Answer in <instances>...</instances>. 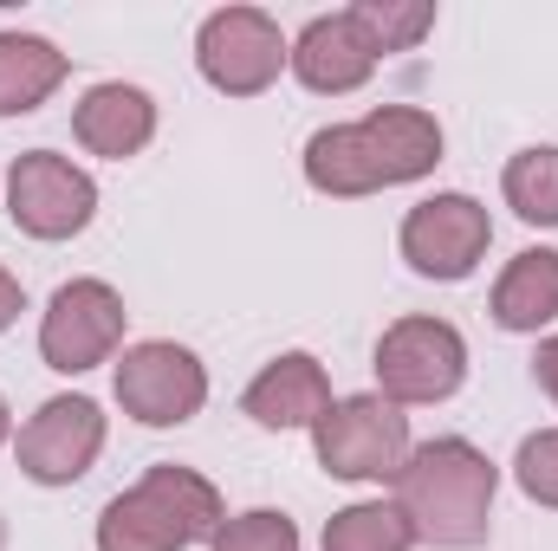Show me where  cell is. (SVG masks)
Returning a JSON list of instances; mask_svg holds the SVG:
<instances>
[{
    "label": "cell",
    "mask_w": 558,
    "mask_h": 551,
    "mask_svg": "<svg viewBox=\"0 0 558 551\" xmlns=\"http://www.w3.org/2000/svg\"><path fill=\"white\" fill-rule=\"evenodd\" d=\"M72 137L85 143L92 156L124 162V156H137L143 143L156 137V98L143 85H124V78L92 85L78 98V111H72Z\"/></svg>",
    "instance_id": "4fadbf2b"
},
{
    "label": "cell",
    "mask_w": 558,
    "mask_h": 551,
    "mask_svg": "<svg viewBox=\"0 0 558 551\" xmlns=\"http://www.w3.org/2000/svg\"><path fill=\"white\" fill-rule=\"evenodd\" d=\"M533 377H539V390L558 403V338H546V344L533 351Z\"/></svg>",
    "instance_id": "7402d4cb"
},
{
    "label": "cell",
    "mask_w": 558,
    "mask_h": 551,
    "mask_svg": "<svg viewBox=\"0 0 558 551\" xmlns=\"http://www.w3.org/2000/svg\"><path fill=\"white\" fill-rule=\"evenodd\" d=\"M513 480H520L526 500L558 506V428H539V434L520 441V454H513Z\"/></svg>",
    "instance_id": "44dd1931"
},
{
    "label": "cell",
    "mask_w": 558,
    "mask_h": 551,
    "mask_svg": "<svg viewBox=\"0 0 558 551\" xmlns=\"http://www.w3.org/2000/svg\"><path fill=\"white\" fill-rule=\"evenodd\" d=\"M0 441H7V396H0Z\"/></svg>",
    "instance_id": "cb8c5ba5"
},
{
    "label": "cell",
    "mask_w": 558,
    "mask_h": 551,
    "mask_svg": "<svg viewBox=\"0 0 558 551\" xmlns=\"http://www.w3.org/2000/svg\"><path fill=\"white\" fill-rule=\"evenodd\" d=\"M215 551H299V526L274 506H254L215 532Z\"/></svg>",
    "instance_id": "ffe728a7"
},
{
    "label": "cell",
    "mask_w": 558,
    "mask_h": 551,
    "mask_svg": "<svg viewBox=\"0 0 558 551\" xmlns=\"http://www.w3.org/2000/svg\"><path fill=\"white\" fill-rule=\"evenodd\" d=\"M494 247V215L474 195H428L403 215V260L422 279H468Z\"/></svg>",
    "instance_id": "30bf717a"
},
{
    "label": "cell",
    "mask_w": 558,
    "mask_h": 551,
    "mask_svg": "<svg viewBox=\"0 0 558 551\" xmlns=\"http://www.w3.org/2000/svg\"><path fill=\"white\" fill-rule=\"evenodd\" d=\"M20 454V474L39 480V487H72L92 474V461L105 454V409L92 396H52L39 403L33 421L20 428L13 441Z\"/></svg>",
    "instance_id": "8fae6325"
},
{
    "label": "cell",
    "mask_w": 558,
    "mask_h": 551,
    "mask_svg": "<svg viewBox=\"0 0 558 551\" xmlns=\"http://www.w3.org/2000/svg\"><path fill=\"white\" fill-rule=\"evenodd\" d=\"M468 377V344L448 318H397L377 338V396L397 409L448 403Z\"/></svg>",
    "instance_id": "5b68a950"
},
{
    "label": "cell",
    "mask_w": 558,
    "mask_h": 551,
    "mask_svg": "<svg viewBox=\"0 0 558 551\" xmlns=\"http://www.w3.org/2000/svg\"><path fill=\"white\" fill-rule=\"evenodd\" d=\"M500 195L507 208L526 221V228H558V149L539 143V149H520L500 175Z\"/></svg>",
    "instance_id": "e0dca14e"
},
{
    "label": "cell",
    "mask_w": 558,
    "mask_h": 551,
    "mask_svg": "<svg viewBox=\"0 0 558 551\" xmlns=\"http://www.w3.org/2000/svg\"><path fill=\"white\" fill-rule=\"evenodd\" d=\"M292 72H299L305 91L344 98V91H364V85H371L377 46H371V33H364L351 13H318V20L292 39Z\"/></svg>",
    "instance_id": "7c38bea8"
},
{
    "label": "cell",
    "mask_w": 558,
    "mask_h": 551,
    "mask_svg": "<svg viewBox=\"0 0 558 551\" xmlns=\"http://www.w3.org/2000/svg\"><path fill=\"white\" fill-rule=\"evenodd\" d=\"M435 162H441V124L416 105H384L357 124H331L305 143V182L338 201L422 182Z\"/></svg>",
    "instance_id": "6da1fadb"
},
{
    "label": "cell",
    "mask_w": 558,
    "mask_h": 551,
    "mask_svg": "<svg viewBox=\"0 0 558 551\" xmlns=\"http://www.w3.org/2000/svg\"><path fill=\"white\" fill-rule=\"evenodd\" d=\"M20 311H26V292H20V279L0 267V331H7V325H13Z\"/></svg>",
    "instance_id": "603a6c76"
},
{
    "label": "cell",
    "mask_w": 558,
    "mask_h": 551,
    "mask_svg": "<svg viewBox=\"0 0 558 551\" xmlns=\"http://www.w3.org/2000/svg\"><path fill=\"white\" fill-rule=\"evenodd\" d=\"M118 403L143 428H182V421H195L202 403H208V370L175 338L131 344L124 364H118Z\"/></svg>",
    "instance_id": "9c48e42d"
},
{
    "label": "cell",
    "mask_w": 558,
    "mask_h": 551,
    "mask_svg": "<svg viewBox=\"0 0 558 551\" xmlns=\"http://www.w3.org/2000/svg\"><path fill=\"white\" fill-rule=\"evenodd\" d=\"M494 325L500 331H546L558 318V254L553 247H526L507 260V273L494 279Z\"/></svg>",
    "instance_id": "9a60e30c"
},
{
    "label": "cell",
    "mask_w": 558,
    "mask_h": 551,
    "mask_svg": "<svg viewBox=\"0 0 558 551\" xmlns=\"http://www.w3.org/2000/svg\"><path fill=\"white\" fill-rule=\"evenodd\" d=\"M325 551H416V532H410L403 506L357 500V506L331 513V526H325Z\"/></svg>",
    "instance_id": "ac0fdd59"
},
{
    "label": "cell",
    "mask_w": 558,
    "mask_h": 551,
    "mask_svg": "<svg viewBox=\"0 0 558 551\" xmlns=\"http://www.w3.org/2000/svg\"><path fill=\"white\" fill-rule=\"evenodd\" d=\"M228 526L221 493L208 474L156 461L137 487H124L105 513H98V551H189L215 546V532Z\"/></svg>",
    "instance_id": "3957f363"
},
{
    "label": "cell",
    "mask_w": 558,
    "mask_h": 551,
    "mask_svg": "<svg viewBox=\"0 0 558 551\" xmlns=\"http://www.w3.org/2000/svg\"><path fill=\"white\" fill-rule=\"evenodd\" d=\"M195 65H202V78L215 91L260 98L279 78V65H292V46H286L274 13H260V7H221L195 33Z\"/></svg>",
    "instance_id": "52a82bcc"
},
{
    "label": "cell",
    "mask_w": 558,
    "mask_h": 551,
    "mask_svg": "<svg viewBox=\"0 0 558 551\" xmlns=\"http://www.w3.org/2000/svg\"><path fill=\"white\" fill-rule=\"evenodd\" d=\"M312 448H318V467L331 480H397L403 461H410V415L397 403H384L377 390L344 396V403H331L318 415Z\"/></svg>",
    "instance_id": "277c9868"
},
{
    "label": "cell",
    "mask_w": 558,
    "mask_h": 551,
    "mask_svg": "<svg viewBox=\"0 0 558 551\" xmlns=\"http://www.w3.org/2000/svg\"><path fill=\"white\" fill-rule=\"evenodd\" d=\"M494 487H500V467L474 441L435 434V441L410 448V461L397 474V506H403L416 546L474 551L487 546V526H494Z\"/></svg>",
    "instance_id": "7a4b0ae2"
},
{
    "label": "cell",
    "mask_w": 558,
    "mask_h": 551,
    "mask_svg": "<svg viewBox=\"0 0 558 551\" xmlns=\"http://www.w3.org/2000/svg\"><path fill=\"white\" fill-rule=\"evenodd\" d=\"M241 409L254 415L260 428H318V415L331 409L325 364L305 357V351H286V357H274V364L247 383Z\"/></svg>",
    "instance_id": "5bb4252c"
},
{
    "label": "cell",
    "mask_w": 558,
    "mask_h": 551,
    "mask_svg": "<svg viewBox=\"0 0 558 551\" xmlns=\"http://www.w3.org/2000/svg\"><path fill=\"white\" fill-rule=\"evenodd\" d=\"M351 20L371 33V46H377V59H384V52L422 46V33L435 26V7H428V0H357Z\"/></svg>",
    "instance_id": "d6986e66"
},
{
    "label": "cell",
    "mask_w": 558,
    "mask_h": 551,
    "mask_svg": "<svg viewBox=\"0 0 558 551\" xmlns=\"http://www.w3.org/2000/svg\"><path fill=\"white\" fill-rule=\"evenodd\" d=\"M7 215L33 241H72L98 215V182L59 149H26L7 169Z\"/></svg>",
    "instance_id": "8992f818"
},
{
    "label": "cell",
    "mask_w": 558,
    "mask_h": 551,
    "mask_svg": "<svg viewBox=\"0 0 558 551\" xmlns=\"http://www.w3.org/2000/svg\"><path fill=\"white\" fill-rule=\"evenodd\" d=\"M0 551H7V526H0Z\"/></svg>",
    "instance_id": "d4e9b609"
},
{
    "label": "cell",
    "mask_w": 558,
    "mask_h": 551,
    "mask_svg": "<svg viewBox=\"0 0 558 551\" xmlns=\"http://www.w3.org/2000/svg\"><path fill=\"white\" fill-rule=\"evenodd\" d=\"M124 318L131 311H124L118 285H105V279H65L52 292L46 318H39V357H46V370H59V377L98 370L124 344Z\"/></svg>",
    "instance_id": "ba28073f"
},
{
    "label": "cell",
    "mask_w": 558,
    "mask_h": 551,
    "mask_svg": "<svg viewBox=\"0 0 558 551\" xmlns=\"http://www.w3.org/2000/svg\"><path fill=\"white\" fill-rule=\"evenodd\" d=\"M65 85V52L39 33H0V118L39 111Z\"/></svg>",
    "instance_id": "2e32d148"
}]
</instances>
